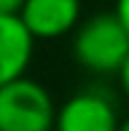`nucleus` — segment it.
I'll return each mask as SVG.
<instances>
[{
  "label": "nucleus",
  "mask_w": 129,
  "mask_h": 131,
  "mask_svg": "<svg viewBox=\"0 0 129 131\" xmlns=\"http://www.w3.org/2000/svg\"><path fill=\"white\" fill-rule=\"evenodd\" d=\"M129 56V35L116 14H94L73 32V59L91 75H118Z\"/></svg>",
  "instance_id": "nucleus-1"
},
{
  "label": "nucleus",
  "mask_w": 129,
  "mask_h": 131,
  "mask_svg": "<svg viewBox=\"0 0 129 131\" xmlns=\"http://www.w3.org/2000/svg\"><path fill=\"white\" fill-rule=\"evenodd\" d=\"M113 14H116V19L121 21V27H124L126 35H129V0H116Z\"/></svg>",
  "instance_id": "nucleus-6"
},
{
  "label": "nucleus",
  "mask_w": 129,
  "mask_h": 131,
  "mask_svg": "<svg viewBox=\"0 0 129 131\" xmlns=\"http://www.w3.org/2000/svg\"><path fill=\"white\" fill-rule=\"evenodd\" d=\"M118 102L105 88H81L57 107L54 131H118Z\"/></svg>",
  "instance_id": "nucleus-3"
},
{
  "label": "nucleus",
  "mask_w": 129,
  "mask_h": 131,
  "mask_svg": "<svg viewBox=\"0 0 129 131\" xmlns=\"http://www.w3.org/2000/svg\"><path fill=\"white\" fill-rule=\"evenodd\" d=\"M81 0H24L19 19L38 40H59L81 27Z\"/></svg>",
  "instance_id": "nucleus-4"
},
{
  "label": "nucleus",
  "mask_w": 129,
  "mask_h": 131,
  "mask_svg": "<svg viewBox=\"0 0 129 131\" xmlns=\"http://www.w3.org/2000/svg\"><path fill=\"white\" fill-rule=\"evenodd\" d=\"M24 0H0V14H19Z\"/></svg>",
  "instance_id": "nucleus-8"
},
{
  "label": "nucleus",
  "mask_w": 129,
  "mask_h": 131,
  "mask_svg": "<svg viewBox=\"0 0 129 131\" xmlns=\"http://www.w3.org/2000/svg\"><path fill=\"white\" fill-rule=\"evenodd\" d=\"M118 131H129V115L121 121V126H118Z\"/></svg>",
  "instance_id": "nucleus-9"
},
{
  "label": "nucleus",
  "mask_w": 129,
  "mask_h": 131,
  "mask_svg": "<svg viewBox=\"0 0 129 131\" xmlns=\"http://www.w3.org/2000/svg\"><path fill=\"white\" fill-rule=\"evenodd\" d=\"M35 38L19 19V14H0V88L27 78Z\"/></svg>",
  "instance_id": "nucleus-5"
},
{
  "label": "nucleus",
  "mask_w": 129,
  "mask_h": 131,
  "mask_svg": "<svg viewBox=\"0 0 129 131\" xmlns=\"http://www.w3.org/2000/svg\"><path fill=\"white\" fill-rule=\"evenodd\" d=\"M116 80H118V88H121V94H124V99L129 102V56H126L124 67L118 70V75H116Z\"/></svg>",
  "instance_id": "nucleus-7"
},
{
  "label": "nucleus",
  "mask_w": 129,
  "mask_h": 131,
  "mask_svg": "<svg viewBox=\"0 0 129 131\" xmlns=\"http://www.w3.org/2000/svg\"><path fill=\"white\" fill-rule=\"evenodd\" d=\"M57 104L35 78H19L0 88V131H54Z\"/></svg>",
  "instance_id": "nucleus-2"
}]
</instances>
